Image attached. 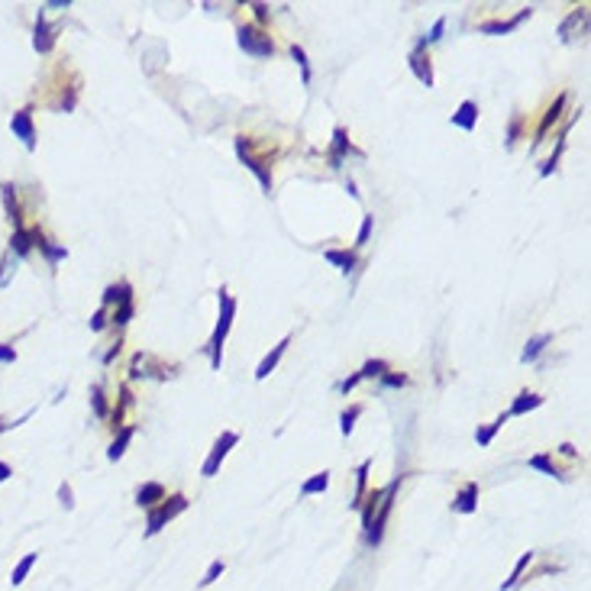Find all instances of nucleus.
I'll return each mask as SVG.
<instances>
[{
	"label": "nucleus",
	"mask_w": 591,
	"mask_h": 591,
	"mask_svg": "<svg viewBox=\"0 0 591 591\" xmlns=\"http://www.w3.org/2000/svg\"><path fill=\"white\" fill-rule=\"evenodd\" d=\"M333 139H336V149H333V165H339V162H343V155H346V149H349L346 129H336V133H333Z\"/></svg>",
	"instance_id": "nucleus-22"
},
{
	"label": "nucleus",
	"mask_w": 591,
	"mask_h": 591,
	"mask_svg": "<svg viewBox=\"0 0 591 591\" xmlns=\"http://www.w3.org/2000/svg\"><path fill=\"white\" fill-rule=\"evenodd\" d=\"M129 439H133V427H127V430L120 433V439H117V443L110 446V453H107V456H110V462H117V459L123 456V453H127V443H129Z\"/></svg>",
	"instance_id": "nucleus-19"
},
{
	"label": "nucleus",
	"mask_w": 591,
	"mask_h": 591,
	"mask_svg": "<svg viewBox=\"0 0 591 591\" xmlns=\"http://www.w3.org/2000/svg\"><path fill=\"white\" fill-rule=\"evenodd\" d=\"M504 423H507V414H501L498 420L491 423V427H485V430H478V433H475V439H478L482 446H488V443H491V436H494V433H498L501 427H504Z\"/></svg>",
	"instance_id": "nucleus-21"
},
{
	"label": "nucleus",
	"mask_w": 591,
	"mask_h": 591,
	"mask_svg": "<svg viewBox=\"0 0 591 591\" xmlns=\"http://www.w3.org/2000/svg\"><path fill=\"white\" fill-rule=\"evenodd\" d=\"M13 269H17V262H13V255H7L3 262H0V287L10 281V275H13Z\"/></svg>",
	"instance_id": "nucleus-27"
},
{
	"label": "nucleus",
	"mask_w": 591,
	"mask_h": 591,
	"mask_svg": "<svg viewBox=\"0 0 591 591\" xmlns=\"http://www.w3.org/2000/svg\"><path fill=\"white\" fill-rule=\"evenodd\" d=\"M10 249H13V252H17V255H29V249H33V236H29V233H26L23 227H20V229H13V239H10Z\"/></svg>",
	"instance_id": "nucleus-14"
},
{
	"label": "nucleus",
	"mask_w": 591,
	"mask_h": 591,
	"mask_svg": "<svg viewBox=\"0 0 591 591\" xmlns=\"http://www.w3.org/2000/svg\"><path fill=\"white\" fill-rule=\"evenodd\" d=\"M59 498H62V504H65L68 511L75 507V501H71V488H68V485H62V488H59Z\"/></svg>",
	"instance_id": "nucleus-36"
},
{
	"label": "nucleus",
	"mask_w": 591,
	"mask_h": 591,
	"mask_svg": "<svg viewBox=\"0 0 591 591\" xmlns=\"http://www.w3.org/2000/svg\"><path fill=\"white\" fill-rule=\"evenodd\" d=\"M530 469H543L546 475H559V472H556V465L549 462V456H533V459H530Z\"/></svg>",
	"instance_id": "nucleus-25"
},
{
	"label": "nucleus",
	"mask_w": 591,
	"mask_h": 591,
	"mask_svg": "<svg viewBox=\"0 0 591 591\" xmlns=\"http://www.w3.org/2000/svg\"><path fill=\"white\" fill-rule=\"evenodd\" d=\"M285 349H287V339H281L278 346H275V349H271V353L262 359V365H259V372H255V378H269L271 369H275V365H278V359L285 355Z\"/></svg>",
	"instance_id": "nucleus-10"
},
{
	"label": "nucleus",
	"mask_w": 591,
	"mask_h": 591,
	"mask_svg": "<svg viewBox=\"0 0 591 591\" xmlns=\"http://www.w3.org/2000/svg\"><path fill=\"white\" fill-rule=\"evenodd\" d=\"M239 45H243L249 55H259V59H265V55L275 52V43H271L262 29H252V26H243V29H239Z\"/></svg>",
	"instance_id": "nucleus-3"
},
{
	"label": "nucleus",
	"mask_w": 591,
	"mask_h": 591,
	"mask_svg": "<svg viewBox=\"0 0 591 591\" xmlns=\"http://www.w3.org/2000/svg\"><path fill=\"white\" fill-rule=\"evenodd\" d=\"M549 339H553L549 333H543V336H533L530 343H527V349H524V362H533V359L543 353V346H546Z\"/></svg>",
	"instance_id": "nucleus-18"
},
{
	"label": "nucleus",
	"mask_w": 591,
	"mask_h": 591,
	"mask_svg": "<svg viewBox=\"0 0 591 591\" xmlns=\"http://www.w3.org/2000/svg\"><path fill=\"white\" fill-rule=\"evenodd\" d=\"M327 262L339 265L343 271H353V269H355V255H353V252H339V249H329V252H327Z\"/></svg>",
	"instance_id": "nucleus-15"
},
{
	"label": "nucleus",
	"mask_w": 591,
	"mask_h": 591,
	"mask_svg": "<svg viewBox=\"0 0 591 591\" xmlns=\"http://www.w3.org/2000/svg\"><path fill=\"white\" fill-rule=\"evenodd\" d=\"M159 501H165V488L155 485V482L143 485V488L136 491V504L139 507H152V504H159Z\"/></svg>",
	"instance_id": "nucleus-7"
},
{
	"label": "nucleus",
	"mask_w": 591,
	"mask_h": 591,
	"mask_svg": "<svg viewBox=\"0 0 591 591\" xmlns=\"http://www.w3.org/2000/svg\"><path fill=\"white\" fill-rule=\"evenodd\" d=\"M129 317H133V304H123L117 313H113V323H127Z\"/></svg>",
	"instance_id": "nucleus-34"
},
{
	"label": "nucleus",
	"mask_w": 591,
	"mask_h": 591,
	"mask_svg": "<svg viewBox=\"0 0 591 591\" xmlns=\"http://www.w3.org/2000/svg\"><path fill=\"white\" fill-rule=\"evenodd\" d=\"M91 404H94V411H97V414L104 417V391H101V388H94V391H91Z\"/></svg>",
	"instance_id": "nucleus-35"
},
{
	"label": "nucleus",
	"mask_w": 591,
	"mask_h": 591,
	"mask_svg": "<svg viewBox=\"0 0 591 591\" xmlns=\"http://www.w3.org/2000/svg\"><path fill=\"white\" fill-rule=\"evenodd\" d=\"M369 236H372V217H362V229H359L355 245H365V243H369Z\"/></svg>",
	"instance_id": "nucleus-30"
},
{
	"label": "nucleus",
	"mask_w": 591,
	"mask_h": 591,
	"mask_svg": "<svg viewBox=\"0 0 591 591\" xmlns=\"http://www.w3.org/2000/svg\"><path fill=\"white\" fill-rule=\"evenodd\" d=\"M543 404V397L540 394H530V391H524V394L514 401V407L507 411V417H517V414H524V411H533V407H540Z\"/></svg>",
	"instance_id": "nucleus-12"
},
{
	"label": "nucleus",
	"mask_w": 591,
	"mask_h": 591,
	"mask_svg": "<svg viewBox=\"0 0 591 591\" xmlns=\"http://www.w3.org/2000/svg\"><path fill=\"white\" fill-rule=\"evenodd\" d=\"M327 485H329V472H320V475H313L311 482H304L301 485V494H317V491H327Z\"/></svg>",
	"instance_id": "nucleus-16"
},
{
	"label": "nucleus",
	"mask_w": 591,
	"mask_h": 591,
	"mask_svg": "<svg viewBox=\"0 0 591 591\" xmlns=\"http://www.w3.org/2000/svg\"><path fill=\"white\" fill-rule=\"evenodd\" d=\"M33 45H36V52H49L52 45H55V29L45 23L43 13H39V20H36V39H33Z\"/></svg>",
	"instance_id": "nucleus-6"
},
{
	"label": "nucleus",
	"mask_w": 591,
	"mask_h": 591,
	"mask_svg": "<svg viewBox=\"0 0 591 591\" xmlns=\"http://www.w3.org/2000/svg\"><path fill=\"white\" fill-rule=\"evenodd\" d=\"M10 129H13V133H17L20 139H23V145H26V149H29V152H33V149H36V129H33V113H29V110H17V113H13V120H10Z\"/></svg>",
	"instance_id": "nucleus-4"
},
{
	"label": "nucleus",
	"mask_w": 591,
	"mask_h": 591,
	"mask_svg": "<svg viewBox=\"0 0 591 591\" xmlns=\"http://www.w3.org/2000/svg\"><path fill=\"white\" fill-rule=\"evenodd\" d=\"M369 465H372V462L365 459V462L359 465V472H355V501H349L353 507L362 504V494H365V475H369Z\"/></svg>",
	"instance_id": "nucleus-17"
},
{
	"label": "nucleus",
	"mask_w": 591,
	"mask_h": 591,
	"mask_svg": "<svg viewBox=\"0 0 591 591\" xmlns=\"http://www.w3.org/2000/svg\"><path fill=\"white\" fill-rule=\"evenodd\" d=\"M530 559H533V553H524V556H520V562H517L514 566V572H511V578H507L504 585H501V591H507V588H514L517 582H520V575H524V569L530 566Z\"/></svg>",
	"instance_id": "nucleus-20"
},
{
	"label": "nucleus",
	"mask_w": 591,
	"mask_h": 591,
	"mask_svg": "<svg viewBox=\"0 0 591 591\" xmlns=\"http://www.w3.org/2000/svg\"><path fill=\"white\" fill-rule=\"evenodd\" d=\"M475 498H478V485H465L462 491H459L456 504H453V511L456 514H472L475 511Z\"/></svg>",
	"instance_id": "nucleus-9"
},
{
	"label": "nucleus",
	"mask_w": 591,
	"mask_h": 591,
	"mask_svg": "<svg viewBox=\"0 0 591 591\" xmlns=\"http://www.w3.org/2000/svg\"><path fill=\"white\" fill-rule=\"evenodd\" d=\"M411 68H414V75L420 78L423 85L430 87L433 85V71H430V59H423L420 52H414V55H411Z\"/></svg>",
	"instance_id": "nucleus-13"
},
{
	"label": "nucleus",
	"mask_w": 591,
	"mask_h": 591,
	"mask_svg": "<svg viewBox=\"0 0 591 591\" xmlns=\"http://www.w3.org/2000/svg\"><path fill=\"white\" fill-rule=\"evenodd\" d=\"M291 55H294V59H297V62H301V65H304V78H311V68H307V59H304V49H297V45H294V49H291Z\"/></svg>",
	"instance_id": "nucleus-39"
},
{
	"label": "nucleus",
	"mask_w": 591,
	"mask_h": 591,
	"mask_svg": "<svg viewBox=\"0 0 591 591\" xmlns=\"http://www.w3.org/2000/svg\"><path fill=\"white\" fill-rule=\"evenodd\" d=\"M475 120H478V107H475L472 101H465L462 107H459V113H453V123L462 129H475Z\"/></svg>",
	"instance_id": "nucleus-11"
},
{
	"label": "nucleus",
	"mask_w": 591,
	"mask_h": 591,
	"mask_svg": "<svg viewBox=\"0 0 591 591\" xmlns=\"http://www.w3.org/2000/svg\"><path fill=\"white\" fill-rule=\"evenodd\" d=\"M220 304H223V317H220L217 329H213V339H211V349H213V369H220V343H223V336H227L229 329V320H233V311H236V304H233V297L227 294V291H220Z\"/></svg>",
	"instance_id": "nucleus-2"
},
{
	"label": "nucleus",
	"mask_w": 591,
	"mask_h": 591,
	"mask_svg": "<svg viewBox=\"0 0 591 591\" xmlns=\"http://www.w3.org/2000/svg\"><path fill=\"white\" fill-rule=\"evenodd\" d=\"M562 101H566V97H559V101H556V104H553V110H549V117H546V120H543V127H540V136H543V133H546V129H549V127H553V123H556V117H559V110H562Z\"/></svg>",
	"instance_id": "nucleus-28"
},
{
	"label": "nucleus",
	"mask_w": 591,
	"mask_h": 591,
	"mask_svg": "<svg viewBox=\"0 0 591 591\" xmlns=\"http://www.w3.org/2000/svg\"><path fill=\"white\" fill-rule=\"evenodd\" d=\"M236 433H223V436L217 439V446H213V453H211V459H207V462H204V475H207V478H211V475H217V469H220V462H223V459H227V453L233 446H236Z\"/></svg>",
	"instance_id": "nucleus-5"
},
{
	"label": "nucleus",
	"mask_w": 591,
	"mask_h": 591,
	"mask_svg": "<svg viewBox=\"0 0 591 591\" xmlns=\"http://www.w3.org/2000/svg\"><path fill=\"white\" fill-rule=\"evenodd\" d=\"M185 507H187V498H185V494H175V498H169L165 504H159V507L152 511V514H149V527H145V533H149V536H155V533H159L162 527L169 524L171 517L181 514Z\"/></svg>",
	"instance_id": "nucleus-1"
},
{
	"label": "nucleus",
	"mask_w": 591,
	"mask_h": 591,
	"mask_svg": "<svg viewBox=\"0 0 591 591\" xmlns=\"http://www.w3.org/2000/svg\"><path fill=\"white\" fill-rule=\"evenodd\" d=\"M385 385L388 388H401V385H407V378L404 375H385Z\"/></svg>",
	"instance_id": "nucleus-37"
},
{
	"label": "nucleus",
	"mask_w": 591,
	"mask_h": 591,
	"mask_svg": "<svg viewBox=\"0 0 591 591\" xmlns=\"http://www.w3.org/2000/svg\"><path fill=\"white\" fill-rule=\"evenodd\" d=\"M13 362H17V349L0 343V365H13Z\"/></svg>",
	"instance_id": "nucleus-29"
},
{
	"label": "nucleus",
	"mask_w": 591,
	"mask_h": 591,
	"mask_svg": "<svg viewBox=\"0 0 591 591\" xmlns=\"http://www.w3.org/2000/svg\"><path fill=\"white\" fill-rule=\"evenodd\" d=\"M359 414H362V407H349L346 414H343V433H346V436H349V433H353V427H355V417H359Z\"/></svg>",
	"instance_id": "nucleus-26"
},
{
	"label": "nucleus",
	"mask_w": 591,
	"mask_h": 591,
	"mask_svg": "<svg viewBox=\"0 0 591 591\" xmlns=\"http://www.w3.org/2000/svg\"><path fill=\"white\" fill-rule=\"evenodd\" d=\"M36 562H39V553H26L23 559H20L17 562V569H13V575H10V585H13V588H17V585H23L26 582V575L33 572V566Z\"/></svg>",
	"instance_id": "nucleus-8"
},
{
	"label": "nucleus",
	"mask_w": 591,
	"mask_h": 591,
	"mask_svg": "<svg viewBox=\"0 0 591 591\" xmlns=\"http://www.w3.org/2000/svg\"><path fill=\"white\" fill-rule=\"evenodd\" d=\"M514 26L517 23H485L482 29H485V33H507V29H514Z\"/></svg>",
	"instance_id": "nucleus-33"
},
{
	"label": "nucleus",
	"mask_w": 591,
	"mask_h": 591,
	"mask_svg": "<svg viewBox=\"0 0 591 591\" xmlns=\"http://www.w3.org/2000/svg\"><path fill=\"white\" fill-rule=\"evenodd\" d=\"M255 17H259V20H265V17H269V10H265L262 3H255Z\"/></svg>",
	"instance_id": "nucleus-42"
},
{
	"label": "nucleus",
	"mask_w": 591,
	"mask_h": 591,
	"mask_svg": "<svg viewBox=\"0 0 591 591\" xmlns=\"http://www.w3.org/2000/svg\"><path fill=\"white\" fill-rule=\"evenodd\" d=\"M385 494V491H375L372 498H369V507H365V514H362V524H365V530H372V520H375V504H378V498Z\"/></svg>",
	"instance_id": "nucleus-24"
},
{
	"label": "nucleus",
	"mask_w": 591,
	"mask_h": 591,
	"mask_svg": "<svg viewBox=\"0 0 591 591\" xmlns=\"http://www.w3.org/2000/svg\"><path fill=\"white\" fill-rule=\"evenodd\" d=\"M388 372V365L381 362V359H372V362H365V369L359 375H362V378H375V375H385Z\"/></svg>",
	"instance_id": "nucleus-23"
},
{
	"label": "nucleus",
	"mask_w": 591,
	"mask_h": 591,
	"mask_svg": "<svg viewBox=\"0 0 591 591\" xmlns=\"http://www.w3.org/2000/svg\"><path fill=\"white\" fill-rule=\"evenodd\" d=\"M104 323H107V313L97 311V313L91 317V329H104Z\"/></svg>",
	"instance_id": "nucleus-40"
},
{
	"label": "nucleus",
	"mask_w": 591,
	"mask_h": 591,
	"mask_svg": "<svg viewBox=\"0 0 591 591\" xmlns=\"http://www.w3.org/2000/svg\"><path fill=\"white\" fill-rule=\"evenodd\" d=\"M10 475H13V469H10V465L3 462V459H0V482H7Z\"/></svg>",
	"instance_id": "nucleus-41"
},
{
	"label": "nucleus",
	"mask_w": 591,
	"mask_h": 591,
	"mask_svg": "<svg viewBox=\"0 0 591 591\" xmlns=\"http://www.w3.org/2000/svg\"><path fill=\"white\" fill-rule=\"evenodd\" d=\"M359 378H362V375H359V372H355V375H349V378L343 381V385H339V391H346V394H349V391H353L355 385H359Z\"/></svg>",
	"instance_id": "nucleus-38"
},
{
	"label": "nucleus",
	"mask_w": 591,
	"mask_h": 591,
	"mask_svg": "<svg viewBox=\"0 0 591 591\" xmlns=\"http://www.w3.org/2000/svg\"><path fill=\"white\" fill-rule=\"evenodd\" d=\"M443 26H446V20H436V23H433V29H430V36L423 39V45H427V43H436L439 36H443Z\"/></svg>",
	"instance_id": "nucleus-32"
},
{
	"label": "nucleus",
	"mask_w": 591,
	"mask_h": 591,
	"mask_svg": "<svg viewBox=\"0 0 591 591\" xmlns=\"http://www.w3.org/2000/svg\"><path fill=\"white\" fill-rule=\"evenodd\" d=\"M220 572H223V562H220V559H217V562H211V569H207V575H204V578H201V585H211V582H217V575H220Z\"/></svg>",
	"instance_id": "nucleus-31"
}]
</instances>
